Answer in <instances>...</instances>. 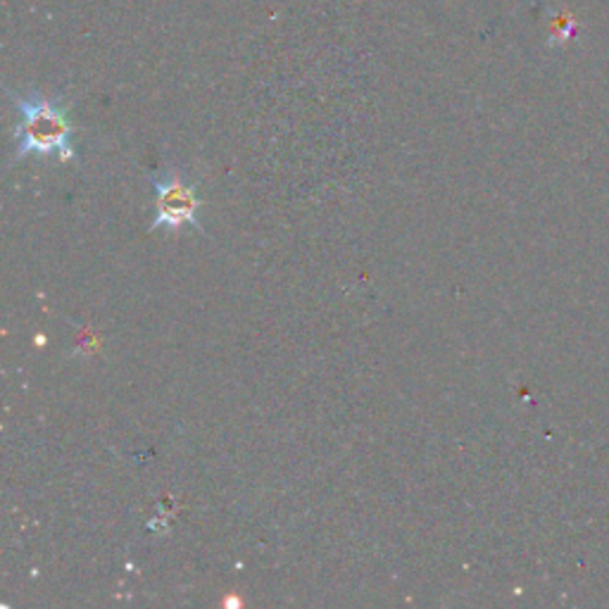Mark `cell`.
I'll return each instance as SVG.
<instances>
[{
    "label": "cell",
    "instance_id": "1",
    "mask_svg": "<svg viewBox=\"0 0 609 609\" xmlns=\"http://www.w3.org/2000/svg\"><path fill=\"white\" fill-rule=\"evenodd\" d=\"M20 110V122L15 129V157H58L62 163H72L76 151L72 145V122L68 110L60 103L48 100L41 94L26 98L12 96Z\"/></svg>",
    "mask_w": 609,
    "mask_h": 609
},
{
    "label": "cell",
    "instance_id": "2",
    "mask_svg": "<svg viewBox=\"0 0 609 609\" xmlns=\"http://www.w3.org/2000/svg\"><path fill=\"white\" fill-rule=\"evenodd\" d=\"M155 189V219L151 222V231L167 229L181 231L193 227L198 231H205L201 224V195L195 191V183L179 171L169 169L165 175L151 177Z\"/></svg>",
    "mask_w": 609,
    "mask_h": 609
},
{
    "label": "cell",
    "instance_id": "3",
    "mask_svg": "<svg viewBox=\"0 0 609 609\" xmlns=\"http://www.w3.org/2000/svg\"><path fill=\"white\" fill-rule=\"evenodd\" d=\"M578 29V24L569 17V15H560L558 22L552 24V36H550V44H566L569 38H572Z\"/></svg>",
    "mask_w": 609,
    "mask_h": 609
}]
</instances>
